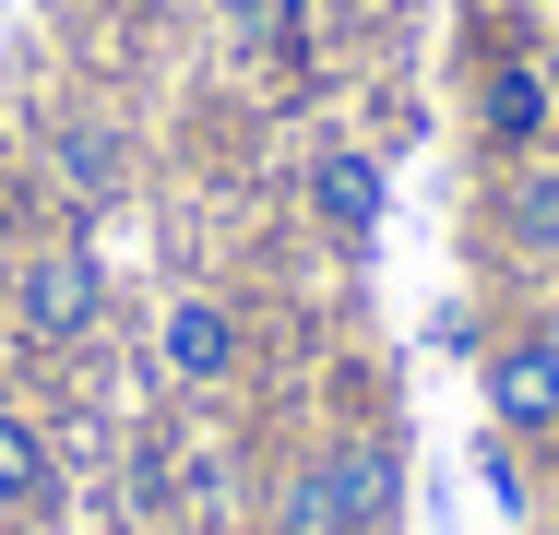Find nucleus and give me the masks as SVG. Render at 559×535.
Here are the masks:
<instances>
[{
	"instance_id": "f257e3e1",
	"label": "nucleus",
	"mask_w": 559,
	"mask_h": 535,
	"mask_svg": "<svg viewBox=\"0 0 559 535\" xmlns=\"http://www.w3.org/2000/svg\"><path fill=\"white\" fill-rule=\"evenodd\" d=\"M274 535H393L405 524V428H345L322 452H298L262 488Z\"/></svg>"
},
{
	"instance_id": "f03ea898",
	"label": "nucleus",
	"mask_w": 559,
	"mask_h": 535,
	"mask_svg": "<svg viewBox=\"0 0 559 535\" xmlns=\"http://www.w3.org/2000/svg\"><path fill=\"white\" fill-rule=\"evenodd\" d=\"M12 333L48 345V357L96 345V333H108V250H96V238H36V250L12 262Z\"/></svg>"
},
{
	"instance_id": "7ed1b4c3",
	"label": "nucleus",
	"mask_w": 559,
	"mask_h": 535,
	"mask_svg": "<svg viewBox=\"0 0 559 535\" xmlns=\"http://www.w3.org/2000/svg\"><path fill=\"white\" fill-rule=\"evenodd\" d=\"M238 357H250V321H238V298H215V286H179V298L155 310V381H167V393H226V381H238Z\"/></svg>"
},
{
	"instance_id": "20e7f679",
	"label": "nucleus",
	"mask_w": 559,
	"mask_h": 535,
	"mask_svg": "<svg viewBox=\"0 0 559 535\" xmlns=\"http://www.w3.org/2000/svg\"><path fill=\"white\" fill-rule=\"evenodd\" d=\"M464 119H476V143L512 167V155H548L559 96H548V72H536L524 48H488V60H476V84H464Z\"/></svg>"
},
{
	"instance_id": "39448f33",
	"label": "nucleus",
	"mask_w": 559,
	"mask_h": 535,
	"mask_svg": "<svg viewBox=\"0 0 559 535\" xmlns=\"http://www.w3.org/2000/svg\"><path fill=\"white\" fill-rule=\"evenodd\" d=\"M476 393H488V428H512V440H559V345H548V321L500 333V345L476 357Z\"/></svg>"
},
{
	"instance_id": "423d86ee",
	"label": "nucleus",
	"mask_w": 559,
	"mask_h": 535,
	"mask_svg": "<svg viewBox=\"0 0 559 535\" xmlns=\"http://www.w3.org/2000/svg\"><path fill=\"white\" fill-rule=\"evenodd\" d=\"M298 203H310L322 238L369 250V238H381V214H393V167H381L369 143H322V155H310V179H298Z\"/></svg>"
},
{
	"instance_id": "0eeeda50",
	"label": "nucleus",
	"mask_w": 559,
	"mask_h": 535,
	"mask_svg": "<svg viewBox=\"0 0 559 535\" xmlns=\"http://www.w3.org/2000/svg\"><path fill=\"white\" fill-rule=\"evenodd\" d=\"M488 226H500V250H512V262H536V274L559 262V143H548V155H512V167H500V191H488Z\"/></svg>"
},
{
	"instance_id": "6e6552de",
	"label": "nucleus",
	"mask_w": 559,
	"mask_h": 535,
	"mask_svg": "<svg viewBox=\"0 0 559 535\" xmlns=\"http://www.w3.org/2000/svg\"><path fill=\"white\" fill-rule=\"evenodd\" d=\"M48 179H60V203L96 226V214L131 191V143H119L108 119H60V131H48Z\"/></svg>"
},
{
	"instance_id": "1a4fd4ad",
	"label": "nucleus",
	"mask_w": 559,
	"mask_h": 535,
	"mask_svg": "<svg viewBox=\"0 0 559 535\" xmlns=\"http://www.w3.org/2000/svg\"><path fill=\"white\" fill-rule=\"evenodd\" d=\"M60 500V452H48V417L0 393V524H36Z\"/></svg>"
},
{
	"instance_id": "9d476101",
	"label": "nucleus",
	"mask_w": 559,
	"mask_h": 535,
	"mask_svg": "<svg viewBox=\"0 0 559 535\" xmlns=\"http://www.w3.org/2000/svg\"><path fill=\"white\" fill-rule=\"evenodd\" d=\"M226 36L298 84V60H310V0H226Z\"/></svg>"
},
{
	"instance_id": "9b49d317",
	"label": "nucleus",
	"mask_w": 559,
	"mask_h": 535,
	"mask_svg": "<svg viewBox=\"0 0 559 535\" xmlns=\"http://www.w3.org/2000/svg\"><path fill=\"white\" fill-rule=\"evenodd\" d=\"M476 488H488V512H500V524H524V512H536V476H524V440H512V428H476Z\"/></svg>"
},
{
	"instance_id": "f8f14e48",
	"label": "nucleus",
	"mask_w": 559,
	"mask_h": 535,
	"mask_svg": "<svg viewBox=\"0 0 559 535\" xmlns=\"http://www.w3.org/2000/svg\"><path fill=\"white\" fill-rule=\"evenodd\" d=\"M357 12H381V0H357Z\"/></svg>"
}]
</instances>
